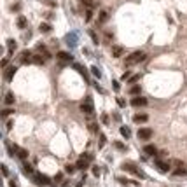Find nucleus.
<instances>
[{
  "label": "nucleus",
  "instance_id": "nucleus-1",
  "mask_svg": "<svg viewBox=\"0 0 187 187\" xmlns=\"http://www.w3.org/2000/svg\"><path fill=\"white\" fill-rule=\"evenodd\" d=\"M144 58H145V52H144V51H135V52H131V54L126 58V65L131 67V65H135V63L142 61Z\"/></svg>",
  "mask_w": 187,
  "mask_h": 187
},
{
  "label": "nucleus",
  "instance_id": "nucleus-2",
  "mask_svg": "<svg viewBox=\"0 0 187 187\" xmlns=\"http://www.w3.org/2000/svg\"><path fill=\"white\" fill-rule=\"evenodd\" d=\"M91 161H93V156H91V154H82V156L79 157V161H77L75 166L79 168V170H86V168L89 166Z\"/></svg>",
  "mask_w": 187,
  "mask_h": 187
},
{
  "label": "nucleus",
  "instance_id": "nucleus-3",
  "mask_svg": "<svg viewBox=\"0 0 187 187\" xmlns=\"http://www.w3.org/2000/svg\"><path fill=\"white\" fill-rule=\"evenodd\" d=\"M123 170H126V171H131V173H135L136 177H140V178H144L145 175L138 170V168L133 165V163H123Z\"/></svg>",
  "mask_w": 187,
  "mask_h": 187
},
{
  "label": "nucleus",
  "instance_id": "nucleus-4",
  "mask_svg": "<svg viewBox=\"0 0 187 187\" xmlns=\"http://www.w3.org/2000/svg\"><path fill=\"white\" fill-rule=\"evenodd\" d=\"M9 150L10 152H16V156L19 157V159H23V161L28 157V150H26V149H21V147H18V145L9 147Z\"/></svg>",
  "mask_w": 187,
  "mask_h": 187
},
{
  "label": "nucleus",
  "instance_id": "nucleus-5",
  "mask_svg": "<svg viewBox=\"0 0 187 187\" xmlns=\"http://www.w3.org/2000/svg\"><path fill=\"white\" fill-rule=\"evenodd\" d=\"M152 136V129L150 128H140L138 129V138L140 140H149Z\"/></svg>",
  "mask_w": 187,
  "mask_h": 187
},
{
  "label": "nucleus",
  "instance_id": "nucleus-6",
  "mask_svg": "<svg viewBox=\"0 0 187 187\" xmlns=\"http://www.w3.org/2000/svg\"><path fill=\"white\" fill-rule=\"evenodd\" d=\"M16 70H18V68H16L14 65H12V67H7V68H5V72H4V79H5L7 82H9V81H12V77H14Z\"/></svg>",
  "mask_w": 187,
  "mask_h": 187
},
{
  "label": "nucleus",
  "instance_id": "nucleus-7",
  "mask_svg": "<svg viewBox=\"0 0 187 187\" xmlns=\"http://www.w3.org/2000/svg\"><path fill=\"white\" fill-rule=\"evenodd\" d=\"M19 61L23 63V65H26V63L33 61V56H31V52H30V51H23V52L19 54Z\"/></svg>",
  "mask_w": 187,
  "mask_h": 187
},
{
  "label": "nucleus",
  "instance_id": "nucleus-8",
  "mask_svg": "<svg viewBox=\"0 0 187 187\" xmlns=\"http://www.w3.org/2000/svg\"><path fill=\"white\" fill-rule=\"evenodd\" d=\"M81 110H82L84 114H93V103H91V100H86L84 103H81Z\"/></svg>",
  "mask_w": 187,
  "mask_h": 187
},
{
  "label": "nucleus",
  "instance_id": "nucleus-9",
  "mask_svg": "<svg viewBox=\"0 0 187 187\" xmlns=\"http://www.w3.org/2000/svg\"><path fill=\"white\" fill-rule=\"evenodd\" d=\"M131 105H133V107H145L147 100L144 98V96H135V98L131 100Z\"/></svg>",
  "mask_w": 187,
  "mask_h": 187
},
{
  "label": "nucleus",
  "instance_id": "nucleus-10",
  "mask_svg": "<svg viewBox=\"0 0 187 187\" xmlns=\"http://www.w3.org/2000/svg\"><path fill=\"white\" fill-rule=\"evenodd\" d=\"M156 166L163 171V173H166V171H170V165L168 163H165V161H161V159H156Z\"/></svg>",
  "mask_w": 187,
  "mask_h": 187
},
{
  "label": "nucleus",
  "instance_id": "nucleus-11",
  "mask_svg": "<svg viewBox=\"0 0 187 187\" xmlns=\"http://www.w3.org/2000/svg\"><path fill=\"white\" fill-rule=\"evenodd\" d=\"M35 182L37 184H40V186H47L49 184V177H46V175H35Z\"/></svg>",
  "mask_w": 187,
  "mask_h": 187
},
{
  "label": "nucleus",
  "instance_id": "nucleus-12",
  "mask_svg": "<svg viewBox=\"0 0 187 187\" xmlns=\"http://www.w3.org/2000/svg\"><path fill=\"white\" fill-rule=\"evenodd\" d=\"M58 58H60L61 61H72V60H73L72 54H70V52H65V51H60V52H58Z\"/></svg>",
  "mask_w": 187,
  "mask_h": 187
},
{
  "label": "nucleus",
  "instance_id": "nucleus-13",
  "mask_svg": "<svg viewBox=\"0 0 187 187\" xmlns=\"http://www.w3.org/2000/svg\"><path fill=\"white\" fill-rule=\"evenodd\" d=\"M147 119H149V115H147V114H136L135 117H133V121L138 123V124H140V123H145Z\"/></svg>",
  "mask_w": 187,
  "mask_h": 187
},
{
  "label": "nucleus",
  "instance_id": "nucleus-14",
  "mask_svg": "<svg viewBox=\"0 0 187 187\" xmlns=\"http://www.w3.org/2000/svg\"><path fill=\"white\" fill-rule=\"evenodd\" d=\"M16 47H18V44H16V40H12V39H9V40H7V49H9V54H12V52L16 51Z\"/></svg>",
  "mask_w": 187,
  "mask_h": 187
},
{
  "label": "nucleus",
  "instance_id": "nucleus-15",
  "mask_svg": "<svg viewBox=\"0 0 187 187\" xmlns=\"http://www.w3.org/2000/svg\"><path fill=\"white\" fill-rule=\"evenodd\" d=\"M4 100H5V105H12L14 103V94L10 93H5V98H4Z\"/></svg>",
  "mask_w": 187,
  "mask_h": 187
},
{
  "label": "nucleus",
  "instance_id": "nucleus-16",
  "mask_svg": "<svg viewBox=\"0 0 187 187\" xmlns=\"http://www.w3.org/2000/svg\"><path fill=\"white\" fill-rule=\"evenodd\" d=\"M144 150H145V154H149V156H154V154L157 152L154 145H145V149H144Z\"/></svg>",
  "mask_w": 187,
  "mask_h": 187
},
{
  "label": "nucleus",
  "instance_id": "nucleus-17",
  "mask_svg": "<svg viewBox=\"0 0 187 187\" xmlns=\"http://www.w3.org/2000/svg\"><path fill=\"white\" fill-rule=\"evenodd\" d=\"M39 30H40V31H44V33H47V31H51L52 28H51V25H49V23H40Z\"/></svg>",
  "mask_w": 187,
  "mask_h": 187
},
{
  "label": "nucleus",
  "instance_id": "nucleus-18",
  "mask_svg": "<svg viewBox=\"0 0 187 187\" xmlns=\"http://www.w3.org/2000/svg\"><path fill=\"white\" fill-rule=\"evenodd\" d=\"M121 135L124 136V138H129V136H131V131H129L128 126H121Z\"/></svg>",
  "mask_w": 187,
  "mask_h": 187
},
{
  "label": "nucleus",
  "instance_id": "nucleus-19",
  "mask_svg": "<svg viewBox=\"0 0 187 187\" xmlns=\"http://www.w3.org/2000/svg\"><path fill=\"white\" fill-rule=\"evenodd\" d=\"M123 51H124V49H123V47H121V46H115L114 49H112V54H114L115 58H119V56H121V54H123Z\"/></svg>",
  "mask_w": 187,
  "mask_h": 187
},
{
  "label": "nucleus",
  "instance_id": "nucleus-20",
  "mask_svg": "<svg viewBox=\"0 0 187 187\" xmlns=\"http://www.w3.org/2000/svg\"><path fill=\"white\" fill-rule=\"evenodd\" d=\"M81 4H82L84 7H88V9H94V2H93V0H81Z\"/></svg>",
  "mask_w": 187,
  "mask_h": 187
},
{
  "label": "nucleus",
  "instance_id": "nucleus-21",
  "mask_svg": "<svg viewBox=\"0 0 187 187\" xmlns=\"http://www.w3.org/2000/svg\"><path fill=\"white\" fill-rule=\"evenodd\" d=\"M75 68H77V70L81 72V75H82L84 79L88 81V72H86V68H84V67H81V65H75Z\"/></svg>",
  "mask_w": 187,
  "mask_h": 187
},
{
  "label": "nucleus",
  "instance_id": "nucleus-22",
  "mask_svg": "<svg viewBox=\"0 0 187 187\" xmlns=\"http://www.w3.org/2000/svg\"><path fill=\"white\" fill-rule=\"evenodd\" d=\"M18 26H19V28H25V26H26V18H25V16H19V18H18Z\"/></svg>",
  "mask_w": 187,
  "mask_h": 187
},
{
  "label": "nucleus",
  "instance_id": "nucleus-23",
  "mask_svg": "<svg viewBox=\"0 0 187 187\" xmlns=\"http://www.w3.org/2000/svg\"><path fill=\"white\" fill-rule=\"evenodd\" d=\"M140 89H142L140 86H133V88L129 89V93L133 94V96H138V94H140Z\"/></svg>",
  "mask_w": 187,
  "mask_h": 187
},
{
  "label": "nucleus",
  "instance_id": "nucleus-24",
  "mask_svg": "<svg viewBox=\"0 0 187 187\" xmlns=\"http://www.w3.org/2000/svg\"><path fill=\"white\" fill-rule=\"evenodd\" d=\"M23 168H25V173H26V175H31V173H33V168H31L28 163H25V165H23Z\"/></svg>",
  "mask_w": 187,
  "mask_h": 187
},
{
  "label": "nucleus",
  "instance_id": "nucleus-25",
  "mask_svg": "<svg viewBox=\"0 0 187 187\" xmlns=\"http://www.w3.org/2000/svg\"><path fill=\"white\" fill-rule=\"evenodd\" d=\"M75 170H77V166H75V165H67V168H65V171H67V173H70V175H72Z\"/></svg>",
  "mask_w": 187,
  "mask_h": 187
},
{
  "label": "nucleus",
  "instance_id": "nucleus-26",
  "mask_svg": "<svg viewBox=\"0 0 187 187\" xmlns=\"http://www.w3.org/2000/svg\"><path fill=\"white\" fill-rule=\"evenodd\" d=\"M173 173H175L177 177H180V175H182V177H184V175H187V171H186V170H184V168H177V170H175Z\"/></svg>",
  "mask_w": 187,
  "mask_h": 187
},
{
  "label": "nucleus",
  "instance_id": "nucleus-27",
  "mask_svg": "<svg viewBox=\"0 0 187 187\" xmlns=\"http://www.w3.org/2000/svg\"><path fill=\"white\" fill-rule=\"evenodd\" d=\"M44 61H46V60H44L42 56H33V63H37V65H44Z\"/></svg>",
  "mask_w": 187,
  "mask_h": 187
},
{
  "label": "nucleus",
  "instance_id": "nucleus-28",
  "mask_svg": "<svg viewBox=\"0 0 187 187\" xmlns=\"http://www.w3.org/2000/svg\"><path fill=\"white\" fill-rule=\"evenodd\" d=\"M105 21H107V12L102 10V12H100V19H98V23L102 25V23H105Z\"/></svg>",
  "mask_w": 187,
  "mask_h": 187
},
{
  "label": "nucleus",
  "instance_id": "nucleus-29",
  "mask_svg": "<svg viewBox=\"0 0 187 187\" xmlns=\"http://www.w3.org/2000/svg\"><path fill=\"white\" fill-rule=\"evenodd\" d=\"M10 114H14V110H10V108H4V110H2V117H7V115H10Z\"/></svg>",
  "mask_w": 187,
  "mask_h": 187
},
{
  "label": "nucleus",
  "instance_id": "nucleus-30",
  "mask_svg": "<svg viewBox=\"0 0 187 187\" xmlns=\"http://www.w3.org/2000/svg\"><path fill=\"white\" fill-rule=\"evenodd\" d=\"M105 142H107V138H105V135H100V144H98V147L102 149V147L105 145Z\"/></svg>",
  "mask_w": 187,
  "mask_h": 187
},
{
  "label": "nucleus",
  "instance_id": "nucleus-31",
  "mask_svg": "<svg viewBox=\"0 0 187 187\" xmlns=\"http://www.w3.org/2000/svg\"><path fill=\"white\" fill-rule=\"evenodd\" d=\"M91 16H93V9L86 10V21H91Z\"/></svg>",
  "mask_w": 187,
  "mask_h": 187
},
{
  "label": "nucleus",
  "instance_id": "nucleus-32",
  "mask_svg": "<svg viewBox=\"0 0 187 187\" xmlns=\"http://www.w3.org/2000/svg\"><path fill=\"white\" fill-rule=\"evenodd\" d=\"M91 72H93L94 77H100V75H102V73H100V70H98L96 67H91Z\"/></svg>",
  "mask_w": 187,
  "mask_h": 187
},
{
  "label": "nucleus",
  "instance_id": "nucleus-33",
  "mask_svg": "<svg viewBox=\"0 0 187 187\" xmlns=\"http://www.w3.org/2000/svg\"><path fill=\"white\" fill-rule=\"evenodd\" d=\"M114 144H115V147H117L119 150H126V145H124V144H121V142H114Z\"/></svg>",
  "mask_w": 187,
  "mask_h": 187
},
{
  "label": "nucleus",
  "instance_id": "nucleus-34",
  "mask_svg": "<svg viewBox=\"0 0 187 187\" xmlns=\"http://www.w3.org/2000/svg\"><path fill=\"white\" fill-rule=\"evenodd\" d=\"M89 35H91V39H93L94 44H98V37H96V33H94V31H89Z\"/></svg>",
  "mask_w": 187,
  "mask_h": 187
},
{
  "label": "nucleus",
  "instance_id": "nucleus-35",
  "mask_svg": "<svg viewBox=\"0 0 187 187\" xmlns=\"http://www.w3.org/2000/svg\"><path fill=\"white\" fill-rule=\"evenodd\" d=\"M2 173H4V177H7V175H9V170H7V166H5V165H2Z\"/></svg>",
  "mask_w": 187,
  "mask_h": 187
},
{
  "label": "nucleus",
  "instance_id": "nucleus-36",
  "mask_svg": "<svg viewBox=\"0 0 187 187\" xmlns=\"http://www.w3.org/2000/svg\"><path fill=\"white\" fill-rule=\"evenodd\" d=\"M129 77H131V75H129V72H126V73H123V77H121V79H123V81H129Z\"/></svg>",
  "mask_w": 187,
  "mask_h": 187
},
{
  "label": "nucleus",
  "instance_id": "nucleus-37",
  "mask_svg": "<svg viewBox=\"0 0 187 187\" xmlns=\"http://www.w3.org/2000/svg\"><path fill=\"white\" fill-rule=\"evenodd\" d=\"M93 175H96V177L100 175V168L98 166H93Z\"/></svg>",
  "mask_w": 187,
  "mask_h": 187
},
{
  "label": "nucleus",
  "instance_id": "nucleus-38",
  "mask_svg": "<svg viewBox=\"0 0 187 187\" xmlns=\"http://www.w3.org/2000/svg\"><path fill=\"white\" fill-rule=\"evenodd\" d=\"M140 79V75H133V77H129V82H136Z\"/></svg>",
  "mask_w": 187,
  "mask_h": 187
},
{
  "label": "nucleus",
  "instance_id": "nucleus-39",
  "mask_svg": "<svg viewBox=\"0 0 187 187\" xmlns=\"http://www.w3.org/2000/svg\"><path fill=\"white\" fill-rule=\"evenodd\" d=\"M117 103H119V107H124V105H126V102L123 100V98H117Z\"/></svg>",
  "mask_w": 187,
  "mask_h": 187
},
{
  "label": "nucleus",
  "instance_id": "nucleus-40",
  "mask_svg": "<svg viewBox=\"0 0 187 187\" xmlns=\"http://www.w3.org/2000/svg\"><path fill=\"white\" fill-rule=\"evenodd\" d=\"M117 180H119L121 184H128V182H129V180H128V178H124V177H119Z\"/></svg>",
  "mask_w": 187,
  "mask_h": 187
},
{
  "label": "nucleus",
  "instance_id": "nucleus-41",
  "mask_svg": "<svg viewBox=\"0 0 187 187\" xmlns=\"http://www.w3.org/2000/svg\"><path fill=\"white\" fill-rule=\"evenodd\" d=\"M7 61H9L7 58H4V60H2V67H4V68H7Z\"/></svg>",
  "mask_w": 187,
  "mask_h": 187
},
{
  "label": "nucleus",
  "instance_id": "nucleus-42",
  "mask_svg": "<svg viewBox=\"0 0 187 187\" xmlns=\"http://www.w3.org/2000/svg\"><path fill=\"white\" fill-rule=\"evenodd\" d=\"M112 86H114V91H119V82H115V81H114Z\"/></svg>",
  "mask_w": 187,
  "mask_h": 187
},
{
  "label": "nucleus",
  "instance_id": "nucleus-43",
  "mask_svg": "<svg viewBox=\"0 0 187 187\" xmlns=\"http://www.w3.org/2000/svg\"><path fill=\"white\" fill-rule=\"evenodd\" d=\"M19 7H21L19 4H16V5H12V7H10V9H12V10H19Z\"/></svg>",
  "mask_w": 187,
  "mask_h": 187
},
{
  "label": "nucleus",
  "instance_id": "nucleus-44",
  "mask_svg": "<svg viewBox=\"0 0 187 187\" xmlns=\"http://www.w3.org/2000/svg\"><path fill=\"white\" fill-rule=\"evenodd\" d=\"M61 178H63V175H61V173H58V175H56V177H54V180H58V182H60V180H61Z\"/></svg>",
  "mask_w": 187,
  "mask_h": 187
},
{
  "label": "nucleus",
  "instance_id": "nucleus-45",
  "mask_svg": "<svg viewBox=\"0 0 187 187\" xmlns=\"http://www.w3.org/2000/svg\"><path fill=\"white\" fill-rule=\"evenodd\" d=\"M9 187H18V184H16V182L12 180V182H10V184H9Z\"/></svg>",
  "mask_w": 187,
  "mask_h": 187
},
{
  "label": "nucleus",
  "instance_id": "nucleus-46",
  "mask_svg": "<svg viewBox=\"0 0 187 187\" xmlns=\"http://www.w3.org/2000/svg\"><path fill=\"white\" fill-rule=\"evenodd\" d=\"M82 182H84V178H82V180H81V182H79V184H77L75 187H82Z\"/></svg>",
  "mask_w": 187,
  "mask_h": 187
}]
</instances>
